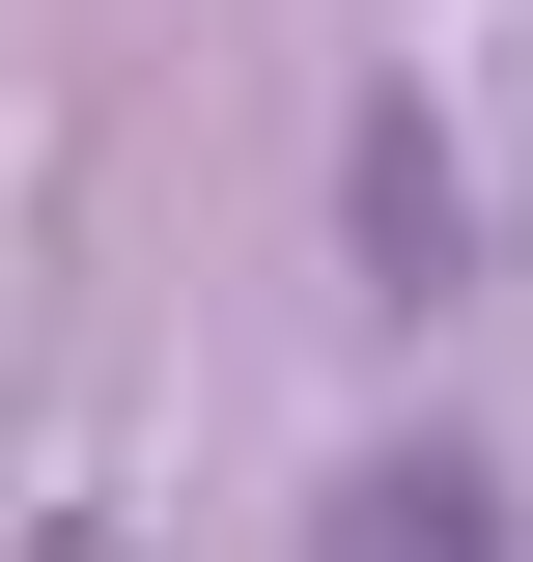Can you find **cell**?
I'll use <instances>...</instances> for the list:
<instances>
[{"mask_svg":"<svg viewBox=\"0 0 533 562\" xmlns=\"http://www.w3.org/2000/svg\"><path fill=\"white\" fill-rule=\"evenodd\" d=\"M450 254H477L450 140H421V113H365V281H394V310H450Z\"/></svg>","mask_w":533,"mask_h":562,"instance_id":"6da1fadb","label":"cell"},{"mask_svg":"<svg viewBox=\"0 0 533 562\" xmlns=\"http://www.w3.org/2000/svg\"><path fill=\"white\" fill-rule=\"evenodd\" d=\"M337 562H506V479L477 450H394V479H337Z\"/></svg>","mask_w":533,"mask_h":562,"instance_id":"7a4b0ae2","label":"cell"}]
</instances>
